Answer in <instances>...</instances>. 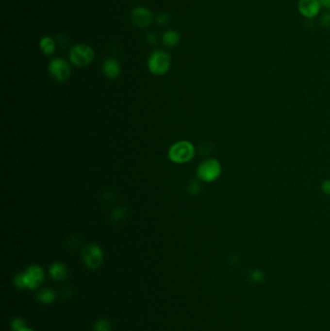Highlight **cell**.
I'll return each mask as SVG.
<instances>
[{
  "mask_svg": "<svg viewBox=\"0 0 330 331\" xmlns=\"http://www.w3.org/2000/svg\"><path fill=\"white\" fill-rule=\"evenodd\" d=\"M194 145L189 141H179L174 143L168 149V159L175 164H185L190 162L195 156Z\"/></svg>",
  "mask_w": 330,
  "mask_h": 331,
  "instance_id": "obj_1",
  "label": "cell"
},
{
  "mask_svg": "<svg viewBox=\"0 0 330 331\" xmlns=\"http://www.w3.org/2000/svg\"><path fill=\"white\" fill-rule=\"evenodd\" d=\"M94 50L87 44H78L74 46L69 53V59L73 65L79 68L86 67L94 60Z\"/></svg>",
  "mask_w": 330,
  "mask_h": 331,
  "instance_id": "obj_2",
  "label": "cell"
},
{
  "mask_svg": "<svg viewBox=\"0 0 330 331\" xmlns=\"http://www.w3.org/2000/svg\"><path fill=\"white\" fill-rule=\"evenodd\" d=\"M171 65L170 55L164 50H154L148 61V70L155 76H163L168 72Z\"/></svg>",
  "mask_w": 330,
  "mask_h": 331,
  "instance_id": "obj_3",
  "label": "cell"
},
{
  "mask_svg": "<svg viewBox=\"0 0 330 331\" xmlns=\"http://www.w3.org/2000/svg\"><path fill=\"white\" fill-rule=\"evenodd\" d=\"M222 172L221 163L213 158L201 162L197 170V175L200 181L213 182L217 180Z\"/></svg>",
  "mask_w": 330,
  "mask_h": 331,
  "instance_id": "obj_4",
  "label": "cell"
},
{
  "mask_svg": "<svg viewBox=\"0 0 330 331\" xmlns=\"http://www.w3.org/2000/svg\"><path fill=\"white\" fill-rule=\"evenodd\" d=\"M132 23L138 28H147L150 26L154 20V17L152 12L144 7V6H137L135 7L130 14Z\"/></svg>",
  "mask_w": 330,
  "mask_h": 331,
  "instance_id": "obj_5",
  "label": "cell"
},
{
  "mask_svg": "<svg viewBox=\"0 0 330 331\" xmlns=\"http://www.w3.org/2000/svg\"><path fill=\"white\" fill-rule=\"evenodd\" d=\"M49 72L50 76L58 83L66 82L71 76L69 64L62 58H54L50 62Z\"/></svg>",
  "mask_w": 330,
  "mask_h": 331,
  "instance_id": "obj_6",
  "label": "cell"
},
{
  "mask_svg": "<svg viewBox=\"0 0 330 331\" xmlns=\"http://www.w3.org/2000/svg\"><path fill=\"white\" fill-rule=\"evenodd\" d=\"M82 259L88 268L95 269L99 267L103 262V251L95 244H90L82 250Z\"/></svg>",
  "mask_w": 330,
  "mask_h": 331,
  "instance_id": "obj_7",
  "label": "cell"
},
{
  "mask_svg": "<svg viewBox=\"0 0 330 331\" xmlns=\"http://www.w3.org/2000/svg\"><path fill=\"white\" fill-rule=\"evenodd\" d=\"M25 286L28 289L37 288L44 280V271L39 265H31L23 273Z\"/></svg>",
  "mask_w": 330,
  "mask_h": 331,
  "instance_id": "obj_8",
  "label": "cell"
},
{
  "mask_svg": "<svg viewBox=\"0 0 330 331\" xmlns=\"http://www.w3.org/2000/svg\"><path fill=\"white\" fill-rule=\"evenodd\" d=\"M321 3L319 0H299L298 11L300 14L308 18L316 17L321 11Z\"/></svg>",
  "mask_w": 330,
  "mask_h": 331,
  "instance_id": "obj_9",
  "label": "cell"
},
{
  "mask_svg": "<svg viewBox=\"0 0 330 331\" xmlns=\"http://www.w3.org/2000/svg\"><path fill=\"white\" fill-rule=\"evenodd\" d=\"M103 72L107 78L116 79L120 75L121 68L116 59L107 58L103 63Z\"/></svg>",
  "mask_w": 330,
  "mask_h": 331,
  "instance_id": "obj_10",
  "label": "cell"
},
{
  "mask_svg": "<svg viewBox=\"0 0 330 331\" xmlns=\"http://www.w3.org/2000/svg\"><path fill=\"white\" fill-rule=\"evenodd\" d=\"M39 48L45 55H52L56 49V44L50 36H44L39 42Z\"/></svg>",
  "mask_w": 330,
  "mask_h": 331,
  "instance_id": "obj_11",
  "label": "cell"
},
{
  "mask_svg": "<svg viewBox=\"0 0 330 331\" xmlns=\"http://www.w3.org/2000/svg\"><path fill=\"white\" fill-rule=\"evenodd\" d=\"M180 41V35L175 30H167L162 36V42L165 47H175Z\"/></svg>",
  "mask_w": 330,
  "mask_h": 331,
  "instance_id": "obj_12",
  "label": "cell"
},
{
  "mask_svg": "<svg viewBox=\"0 0 330 331\" xmlns=\"http://www.w3.org/2000/svg\"><path fill=\"white\" fill-rule=\"evenodd\" d=\"M50 273L51 277L55 280H63L67 276V268L64 265L55 263L50 268Z\"/></svg>",
  "mask_w": 330,
  "mask_h": 331,
  "instance_id": "obj_13",
  "label": "cell"
},
{
  "mask_svg": "<svg viewBox=\"0 0 330 331\" xmlns=\"http://www.w3.org/2000/svg\"><path fill=\"white\" fill-rule=\"evenodd\" d=\"M37 298L43 303H50V302L53 301L55 296H54V293L52 291H50V290H44V291L39 293Z\"/></svg>",
  "mask_w": 330,
  "mask_h": 331,
  "instance_id": "obj_14",
  "label": "cell"
},
{
  "mask_svg": "<svg viewBox=\"0 0 330 331\" xmlns=\"http://www.w3.org/2000/svg\"><path fill=\"white\" fill-rule=\"evenodd\" d=\"M250 279L253 283H262L264 280V273L260 269H254L250 272Z\"/></svg>",
  "mask_w": 330,
  "mask_h": 331,
  "instance_id": "obj_15",
  "label": "cell"
},
{
  "mask_svg": "<svg viewBox=\"0 0 330 331\" xmlns=\"http://www.w3.org/2000/svg\"><path fill=\"white\" fill-rule=\"evenodd\" d=\"M170 20V16L166 12H161L156 17V21L159 25H166Z\"/></svg>",
  "mask_w": 330,
  "mask_h": 331,
  "instance_id": "obj_16",
  "label": "cell"
},
{
  "mask_svg": "<svg viewBox=\"0 0 330 331\" xmlns=\"http://www.w3.org/2000/svg\"><path fill=\"white\" fill-rule=\"evenodd\" d=\"M94 331H111V326H110V323H109L108 321H106V320H101V321H98V322L95 324Z\"/></svg>",
  "mask_w": 330,
  "mask_h": 331,
  "instance_id": "obj_17",
  "label": "cell"
},
{
  "mask_svg": "<svg viewBox=\"0 0 330 331\" xmlns=\"http://www.w3.org/2000/svg\"><path fill=\"white\" fill-rule=\"evenodd\" d=\"M188 192L193 195V196H196L198 194L200 193V185L198 181H191L188 185Z\"/></svg>",
  "mask_w": 330,
  "mask_h": 331,
  "instance_id": "obj_18",
  "label": "cell"
},
{
  "mask_svg": "<svg viewBox=\"0 0 330 331\" xmlns=\"http://www.w3.org/2000/svg\"><path fill=\"white\" fill-rule=\"evenodd\" d=\"M146 40L150 46H155L158 43V36L154 32H148L146 36Z\"/></svg>",
  "mask_w": 330,
  "mask_h": 331,
  "instance_id": "obj_19",
  "label": "cell"
},
{
  "mask_svg": "<svg viewBox=\"0 0 330 331\" xmlns=\"http://www.w3.org/2000/svg\"><path fill=\"white\" fill-rule=\"evenodd\" d=\"M12 328L14 331H19L20 330L24 329V323L19 319H15L12 322Z\"/></svg>",
  "mask_w": 330,
  "mask_h": 331,
  "instance_id": "obj_20",
  "label": "cell"
},
{
  "mask_svg": "<svg viewBox=\"0 0 330 331\" xmlns=\"http://www.w3.org/2000/svg\"><path fill=\"white\" fill-rule=\"evenodd\" d=\"M57 43H58V45H59V46H61V47H64V48H65V47H67V46L69 45L70 41H69V39H68V37H67V36L60 34V35H58V36H57Z\"/></svg>",
  "mask_w": 330,
  "mask_h": 331,
  "instance_id": "obj_21",
  "label": "cell"
},
{
  "mask_svg": "<svg viewBox=\"0 0 330 331\" xmlns=\"http://www.w3.org/2000/svg\"><path fill=\"white\" fill-rule=\"evenodd\" d=\"M322 191L324 192L325 195L330 196V179H327L322 183Z\"/></svg>",
  "mask_w": 330,
  "mask_h": 331,
  "instance_id": "obj_22",
  "label": "cell"
},
{
  "mask_svg": "<svg viewBox=\"0 0 330 331\" xmlns=\"http://www.w3.org/2000/svg\"><path fill=\"white\" fill-rule=\"evenodd\" d=\"M125 214V210L123 208H118L116 209L115 212H114V215H113V218L115 220H119L121 219Z\"/></svg>",
  "mask_w": 330,
  "mask_h": 331,
  "instance_id": "obj_23",
  "label": "cell"
},
{
  "mask_svg": "<svg viewBox=\"0 0 330 331\" xmlns=\"http://www.w3.org/2000/svg\"><path fill=\"white\" fill-rule=\"evenodd\" d=\"M322 22L325 26H330V14H325L322 17Z\"/></svg>",
  "mask_w": 330,
  "mask_h": 331,
  "instance_id": "obj_24",
  "label": "cell"
},
{
  "mask_svg": "<svg viewBox=\"0 0 330 331\" xmlns=\"http://www.w3.org/2000/svg\"><path fill=\"white\" fill-rule=\"evenodd\" d=\"M322 7H325V8H330V0H319Z\"/></svg>",
  "mask_w": 330,
  "mask_h": 331,
  "instance_id": "obj_25",
  "label": "cell"
},
{
  "mask_svg": "<svg viewBox=\"0 0 330 331\" xmlns=\"http://www.w3.org/2000/svg\"><path fill=\"white\" fill-rule=\"evenodd\" d=\"M31 331V330H29V329H25V328H24V329H22V330H20V331Z\"/></svg>",
  "mask_w": 330,
  "mask_h": 331,
  "instance_id": "obj_26",
  "label": "cell"
},
{
  "mask_svg": "<svg viewBox=\"0 0 330 331\" xmlns=\"http://www.w3.org/2000/svg\"></svg>",
  "mask_w": 330,
  "mask_h": 331,
  "instance_id": "obj_27",
  "label": "cell"
}]
</instances>
